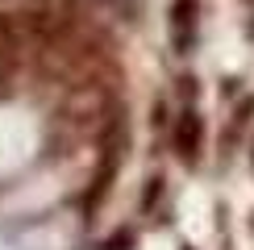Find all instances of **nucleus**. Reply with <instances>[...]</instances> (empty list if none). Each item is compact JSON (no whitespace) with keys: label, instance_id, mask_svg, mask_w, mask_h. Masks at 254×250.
Returning a JSON list of instances; mask_svg holds the SVG:
<instances>
[{"label":"nucleus","instance_id":"obj_1","mask_svg":"<svg viewBox=\"0 0 254 250\" xmlns=\"http://www.w3.org/2000/svg\"><path fill=\"white\" fill-rule=\"evenodd\" d=\"M192 34H196V0H175L171 4V38H175L179 55H188Z\"/></svg>","mask_w":254,"mask_h":250},{"label":"nucleus","instance_id":"obj_2","mask_svg":"<svg viewBox=\"0 0 254 250\" xmlns=\"http://www.w3.org/2000/svg\"><path fill=\"white\" fill-rule=\"evenodd\" d=\"M200 133H204L200 129V117L196 113H184V121H179V129H175V150L184 154L188 163L200 154Z\"/></svg>","mask_w":254,"mask_h":250}]
</instances>
